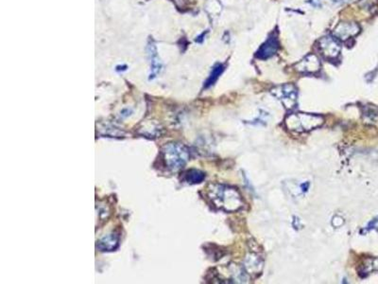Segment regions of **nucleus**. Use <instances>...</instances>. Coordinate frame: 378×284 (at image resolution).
<instances>
[{"label": "nucleus", "mask_w": 378, "mask_h": 284, "mask_svg": "<svg viewBox=\"0 0 378 284\" xmlns=\"http://www.w3.org/2000/svg\"><path fill=\"white\" fill-rule=\"evenodd\" d=\"M319 49L321 55L329 60H334L338 57L341 46L334 36H324L319 40Z\"/></svg>", "instance_id": "5"}, {"label": "nucleus", "mask_w": 378, "mask_h": 284, "mask_svg": "<svg viewBox=\"0 0 378 284\" xmlns=\"http://www.w3.org/2000/svg\"><path fill=\"white\" fill-rule=\"evenodd\" d=\"M295 69L301 73H316L320 69L319 58L315 54H308L295 65Z\"/></svg>", "instance_id": "8"}, {"label": "nucleus", "mask_w": 378, "mask_h": 284, "mask_svg": "<svg viewBox=\"0 0 378 284\" xmlns=\"http://www.w3.org/2000/svg\"><path fill=\"white\" fill-rule=\"evenodd\" d=\"M208 196L213 204L221 210L233 212L243 208L244 202L238 191L226 185H211Z\"/></svg>", "instance_id": "1"}, {"label": "nucleus", "mask_w": 378, "mask_h": 284, "mask_svg": "<svg viewBox=\"0 0 378 284\" xmlns=\"http://www.w3.org/2000/svg\"><path fill=\"white\" fill-rule=\"evenodd\" d=\"M271 92L288 110H292L296 107L298 101V90L295 86L286 84L273 88Z\"/></svg>", "instance_id": "4"}, {"label": "nucleus", "mask_w": 378, "mask_h": 284, "mask_svg": "<svg viewBox=\"0 0 378 284\" xmlns=\"http://www.w3.org/2000/svg\"><path fill=\"white\" fill-rule=\"evenodd\" d=\"M334 2H345V1H348V0H332Z\"/></svg>", "instance_id": "12"}, {"label": "nucleus", "mask_w": 378, "mask_h": 284, "mask_svg": "<svg viewBox=\"0 0 378 284\" xmlns=\"http://www.w3.org/2000/svg\"><path fill=\"white\" fill-rule=\"evenodd\" d=\"M360 31V27L355 22H341L336 26L333 30L335 38L340 41H347L357 35Z\"/></svg>", "instance_id": "6"}, {"label": "nucleus", "mask_w": 378, "mask_h": 284, "mask_svg": "<svg viewBox=\"0 0 378 284\" xmlns=\"http://www.w3.org/2000/svg\"><path fill=\"white\" fill-rule=\"evenodd\" d=\"M278 48H279V41H278L277 35L273 33L258 48L255 56L256 58L261 60L269 59L276 53Z\"/></svg>", "instance_id": "7"}, {"label": "nucleus", "mask_w": 378, "mask_h": 284, "mask_svg": "<svg viewBox=\"0 0 378 284\" xmlns=\"http://www.w3.org/2000/svg\"><path fill=\"white\" fill-rule=\"evenodd\" d=\"M119 243V237L116 233L108 234L98 242V248L102 251H113Z\"/></svg>", "instance_id": "9"}, {"label": "nucleus", "mask_w": 378, "mask_h": 284, "mask_svg": "<svg viewBox=\"0 0 378 284\" xmlns=\"http://www.w3.org/2000/svg\"><path fill=\"white\" fill-rule=\"evenodd\" d=\"M205 179V174L199 170H189L186 173L185 180L189 184H200Z\"/></svg>", "instance_id": "11"}, {"label": "nucleus", "mask_w": 378, "mask_h": 284, "mask_svg": "<svg viewBox=\"0 0 378 284\" xmlns=\"http://www.w3.org/2000/svg\"><path fill=\"white\" fill-rule=\"evenodd\" d=\"M324 123V119L321 116L305 114V113H295L289 115L285 124L290 131L303 133L308 132L313 129L320 127Z\"/></svg>", "instance_id": "2"}, {"label": "nucleus", "mask_w": 378, "mask_h": 284, "mask_svg": "<svg viewBox=\"0 0 378 284\" xmlns=\"http://www.w3.org/2000/svg\"><path fill=\"white\" fill-rule=\"evenodd\" d=\"M224 69H225L224 65H222V64H217V65L213 67V69H212L211 73L209 75V77L207 78V80L205 81L204 88H209V87H211L212 86H214V84L218 81L219 76L223 73Z\"/></svg>", "instance_id": "10"}, {"label": "nucleus", "mask_w": 378, "mask_h": 284, "mask_svg": "<svg viewBox=\"0 0 378 284\" xmlns=\"http://www.w3.org/2000/svg\"><path fill=\"white\" fill-rule=\"evenodd\" d=\"M162 154L167 167L171 171L180 170L189 161V150L181 143L170 142L166 144L162 148Z\"/></svg>", "instance_id": "3"}]
</instances>
